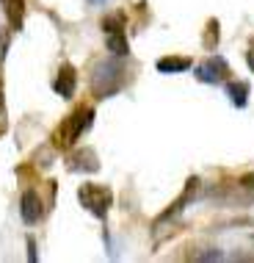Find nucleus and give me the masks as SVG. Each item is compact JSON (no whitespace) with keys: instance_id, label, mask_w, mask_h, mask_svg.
Wrapping results in <instances>:
<instances>
[{"instance_id":"f257e3e1","label":"nucleus","mask_w":254,"mask_h":263,"mask_svg":"<svg viewBox=\"0 0 254 263\" xmlns=\"http://www.w3.org/2000/svg\"><path fill=\"white\" fill-rule=\"evenodd\" d=\"M124 83H127V67L122 64L119 55L102 59L94 64V72H91V95L97 100H108V97L119 95Z\"/></svg>"},{"instance_id":"f03ea898","label":"nucleus","mask_w":254,"mask_h":263,"mask_svg":"<svg viewBox=\"0 0 254 263\" xmlns=\"http://www.w3.org/2000/svg\"><path fill=\"white\" fill-rule=\"evenodd\" d=\"M91 122H94V111H91L89 105H77V108L53 130V144L58 147V150H69V147H75L77 139H80L83 133L91 127Z\"/></svg>"},{"instance_id":"7ed1b4c3","label":"nucleus","mask_w":254,"mask_h":263,"mask_svg":"<svg viewBox=\"0 0 254 263\" xmlns=\"http://www.w3.org/2000/svg\"><path fill=\"white\" fill-rule=\"evenodd\" d=\"M77 200H80V205L91 213V216H97L100 222H105L111 205H114V191L108 186H100V183H83V186L77 189Z\"/></svg>"},{"instance_id":"20e7f679","label":"nucleus","mask_w":254,"mask_h":263,"mask_svg":"<svg viewBox=\"0 0 254 263\" xmlns=\"http://www.w3.org/2000/svg\"><path fill=\"white\" fill-rule=\"evenodd\" d=\"M102 36H105V47L111 50V55H119V59H127L130 55V45H127L124 36V14L122 11H111L102 17Z\"/></svg>"},{"instance_id":"39448f33","label":"nucleus","mask_w":254,"mask_h":263,"mask_svg":"<svg viewBox=\"0 0 254 263\" xmlns=\"http://www.w3.org/2000/svg\"><path fill=\"white\" fill-rule=\"evenodd\" d=\"M196 81L199 83H210V86H218V83L229 81V64L221 59V55H210L204 59L199 67H196Z\"/></svg>"},{"instance_id":"423d86ee","label":"nucleus","mask_w":254,"mask_h":263,"mask_svg":"<svg viewBox=\"0 0 254 263\" xmlns=\"http://www.w3.org/2000/svg\"><path fill=\"white\" fill-rule=\"evenodd\" d=\"M41 213H45V202H41L39 191L28 189L23 194V200H19V216H23L25 224H36L41 219Z\"/></svg>"},{"instance_id":"0eeeda50","label":"nucleus","mask_w":254,"mask_h":263,"mask_svg":"<svg viewBox=\"0 0 254 263\" xmlns=\"http://www.w3.org/2000/svg\"><path fill=\"white\" fill-rule=\"evenodd\" d=\"M67 169L69 172H97L100 169V158L91 147H80L77 153H72L67 158Z\"/></svg>"},{"instance_id":"6e6552de","label":"nucleus","mask_w":254,"mask_h":263,"mask_svg":"<svg viewBox=\"0 0 254 263\" xmlns=\"http://www.w3.org/2000/svg\"><path fill=\"white\" fill-rule=\"evenodd\" d=\"M75 86H77L75 67H72V64H61V69L53 78V91H55V95H61L64 100H69V97L75 95Z\"/></svg>"},{"instance_id":"1a4fd4ad","label":"nucleus","mask_w":254,"mask_h":263,"mask_svg":"<svg viewBox=\"0 0 254 263\" xmlns=\"http://www.w3.org/2000/svg\"><path fill=\"white\" fill-rule=\"evenodd\" d=\"M3 3V14L9 20L11 31H23L25 23V0H0Z\"/></svg>"},{"instance_id":"9d476101","label":"nucleus","mask_w":254,"mask_h":263,"mask_svg":"<svg viewBox=\"0 0 254 263\" xmlns=\"http://www.w3.org/2000/svg\"><path fill=\"white\" fill-rule=\"evenodd\" d=\"M158 72L163 75H177V72H188L190 67H194V61L190 59H182V55H166V59H158Z\"/></svg>"},{"instance_id":"9b49d317","label":"nucleus","mask_w":254,"mask_h":263,"mask_svg":"<svg viewBox=\"0 0 254 263\" xmlns=\"http://www.w3.org/2000/svg\"><path fill=\"white\" fill-rule=\"evenodd\" d=\"M196 189H199V180H196V177H190V180H188V186H185V191H182V197H180V200H174V205H172L168 211H163V213H160L158 224H160V222H166V219H172L174 213H180L182 208H185V202H190V200H194Z\"/></svg>"},{"instance_id":"f8f14e48","label":"nucleus","mask_w":254,"mask_h":263,"mask_svg":"<svg viewBox=\"0 0 254 263\" xmlns=\"http://www.w3.org/2000/svg\"><path fill=\"white\" fill-rule=\"evenodd\" d=\"M227 95H229L232 105L243 108V105L249 103V83H246V81H229L227 83Z\"/></svg>"},{"instance_id":"ddd939ff","label":"nucleus","mask_w":254,"mask_h":263,"mask_svg":"<svg viewBox=\"0 0 254 263\" xmlns=\"http://www.w3.org/2000/svg\"><path fill=\"white\" fill-rule=\"evenodd\" d=\"M9 42H11L9 28H0V64L6 61V53H9Z\"/></svg>"},{"instance_id":"4468645a","label":"nucleus","mask_w":254,"mask_h":263,"mask_svg":"<svg viewBox=\"0 0 254 263\" xmlns=\"http://www.w3.org/2000/svg\"><path fill=\"white\" fill-rule=\"evenodd\" d=\"M194 260H221L218 252H204V255H194Z\"/></svg>"},{"instance_id":"2eb2a0df","label":"nucleus","mask_w":254,"mask_h":263,"mask_svg":"<svg viewBox=\"0 0 254 263\" xmlns=\"http://www.w3.org/2000/svg\"><path fill=\"white\" fill-rule=\"evenodd\" d=\"M241 183H243L246 189H254V172H249V175H243V177H241Z\"/></svg>"},{"instance_id":"dca6fc26","label":"nucleus","mask_w":254,"mask_h":263,"mask_svg":"<svg viewBox=\"0 0 254 263\" xmlns=\"http://www.w3.org/2000/svg\"><path fill=\"white\" fill-rule=\"evenodd\" d=\"M246 64H249V69L254 72V45L249 47V50H246Z\"/></svg>"},{"instance_id":"f3484780","label":"nucleus","mask_w":254,"mask_h":263,"mask_svg":"<svg viewBox=\"0 0 254 263\" xmlns=\"http://www.w3.org/2000/svg\"><path fill=\"white\" fill-rule=\"evenodd\" d=\"M28 260H36V244H33V241H28Z\"/></svg>"},{"instance_id":"a211bd4d","label":"nucleus","mask_w":254,"mask_h":263,"mask_svg":"<svg viewBox=\"0 0 254 263\" xmlns=\"http://www.w3.org/2000/svg\"><path fill=\"white\" fill-rule=\"evenodd\" d=\"M3 105H6L3 103V81H0V114H3Z\"/></svg>"},{"instance_id":"6ab92c4d","label":"nucleus","mask_w":254,"mask_h":263,"mask_svg":"<svg viewBox=\"0 0 254 263\" xmlns=\"http://www.w3.org/2000/svg\"><path fill=\"white\" fill-rule=\"evenodd\" d=\"M89 3H91V6H102L105 0H89Z\"/></svg>"}]
</instances>
